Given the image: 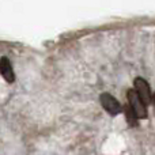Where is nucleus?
Returning a JSON list of instances; mask_svg holds the SVG:
<instances>
[{
    "instance_id": "nucleus-4",
    "label": "nucleus",
    "mask_w": 155,
    "mask_h": 155,
    "mask_svg": "<svg viewBox=\"0 0 155 155\" xmlns=\"http://www.w3.org/2000/svg\"><path fill=\"white\" fill-rule=\"evenodd\" d=\"M0 75L4 78L8 83H12L15 80V74H14L12 65H11L10 60L7 57H2L0 59Z\"/></svg>"
},
{
    "instance_id": "nucleus-3",
    "label": "nucleus",
    "mask_w": 155,
    "mask_h": 155,
    "mask_svg": "<svg viewBox=\"0 0 155 155\" xmlns=\"http://www.w3.org/2000/svg\"><path fill=\"white\" fill-rule=\"evenodd\" d=\"M99 101H101L102 107L112 116H117L118 113H121V110H123L120 102L113 95H110V94H107V93L101 94V95H99Z\"/></svg>"
},
{
    "instance_id": "nucleus-2",
    "label": "nucleus",
    "mask_w": 155,
    "mask_h": 155,
    "mask_svg": "<svg viewBox=\"0 0 155 155\" xmlns=\"http://www.w3.org/2000/svg\"><path fill=\"white\" fill-rule=\"evenodd\" d=\"M134 86H135V93L137 94V97L140 98V101L147 106L148 104H151V90H150V84L147 83V80H144L143 78H136L134 82Z\"/></svg>"
},
{
    "instance_id": "nucleus-5",
    "label": "nucleus",
    "mask_w": 155,
    "mask_h": 155,
    "mask_svg": "<svg viewBox=\"0 0 155 155\" xmlns=\"http://www.w3.org/2000/svg\"><path fill=\"white\" fill-rule=\"evenodd\" d=\"M124 112L127 113V118H128V123L131 124V125H136V123L134 121L136 117H135V114L132 113V110L129 109V106H124Z\"/></svg>"
},
{
    "instance_id": "nucleus-1",
    "label": "nucleus",
    "mask_w": 155,
    "mask_h": 155,
    "mask_svg": "<svg viewBox=\"0 0 155 155\" xmlns=\"http://www.w3.org/2000/svg\"><path fill=\"white\" fill-rule=\"evenodd\" d=\"M128 97V102H129V109L132 110V113L135 114L136 118H146L147 117V109H146V105L140 101V98L137 97V94L135 93V90H128L127 93Z\"/></svg>"
}]
</instances>
